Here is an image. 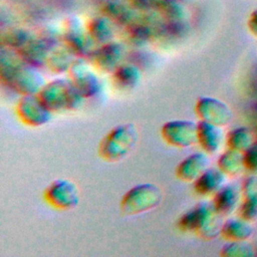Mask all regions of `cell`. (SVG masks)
I'll return each instance as SVG.
<instances>
[{
  "label": "cell",
  "mask_w": 257,
  "mask_h": 257,
  "mask_svg": "<svg viewBox=\"0 0 257 257\" xmlns=\"http://www.w3.org/2000/svg\"><path fill=\"white\" fill-rule=\"evenodd\" d=\"M0 78L3 84L21 95L38 94L46 83L37 67L25 62L15 50L7 47L1 49Z\"/></svg>",
  "instance_id": "obj_1"
},
{
  "label": "cell",
  "mask_w": 257,
  "mask_h": 257,
  "mask_svg": "<svg viewBox=\"0 0 257 257\" xmlns=\"http://www.w3.org/2000/svg\"><path fill=\"white\" fill-rule=\"evenodd\" d=\"M138 140L139 132L134 123L118 124L111 128L100 141L97 149L98 156L105 162H119L130 155Z\"/></svg>",
  "instance_id": "obj_2"
},
{
  "label": "cell",
  "mask_w": 257,
  "mask_h": 257,
  "mask_svg": "<svg viewBox=\"0 0 257 257\" xmlns=\"http://www.w3.org/2000/svg\"><path fill=\"white\" fill-rule=\"evenodd\" d=\"M178 227L183 232L195 233L203 239L214 238L220 229L218 212L211 204L199 203L180 217Z\"/></svg>",
  "instance_id": "obj_3"
},
{
  "label": "cell",
  "mask_w": 257,
  "mask_h": 257,
  "mask_svg": "<svg viewBox=\"0 0 257 257\" xmlns=\"http://www.w3.org/2000/svg\"><path fill=\"white\" fill-rule=\"evenodd\" d=\"M162 199L163 192L156 184H139L122 196L119 202V211L123 216L143 214L158 207Z\"/></svg>",
  "instance_id": "obj_4"
},
{
  "label": "cell",
  "mask_w": 257,
  "mask_h": 257,
  "mask_svg": "<svg viewBox=\"0 0 257 257\" xmlns=\"http://www.w3.org/2000/svg\"><path fill=\"white\" fill-rule=\"evenodd\" d=\"M47 204L57 210H71L75 208L80 200L76 185L66 179H57L51 182L43 192Z\"/></svg>",
  "instance_id": "obj_5"
},
{
  "label": "cell",
  "mask_w": 257,
  "mask_h": 257,
  "mask_svg": "<svg viewBox=\"0 0 257 257\" xmlns=\"http://www.w3.org/2000/svg\"><path fill=\"white\" fill-rule=\"evenodd\" d=\"M15 109L20 121L32 127L46 124L50 120L52 113L37 94L21 95L16 103Z\"/></svg>",
  "instance_id": "obj_6"
},
{
  "label": "cell",
  "mask_w": 257,
  "mask_h": 257,
  "mask_svg": "<svg viewBox=\"0 0 257 257\" xmlns=\"http://www.w3.org/2000/svg\"><path fill=\"white\" fill-rule=\"evenodd\" d=\"M163 140L175 148H188L198 143V123L188 119L171 120L161 128Z\"/></svg>",
  "instance_id": "obj_7"
},
{
  "label": "cell",
  "mask_w": 257,
  "mask_h": 257,
  "mask_svg": "<svg viewBox=\"0 0 257 257\" xmlns=\"http://www.w3.org/2000/svg\"><path fill=\"white\" fill-rule=\"evenodd\" d=\"M62 39L64 41V45L79 58H89L95 49V43L89 37L87 31H84L81 22L76 17H69L66 19Z\"/></svg>",
  "instance_id": "obj_8"
},
{
  "label": "cell",
  "mask_w": 257,
  "mask_h": 257,
  "mask_svg": "<svg viewBox=\"0 0 257 257\" xmlns=\"http://www.w3.org/2000/svg\"><path fill=\"white\" fill-rule=\"evenodd\" d=\"M68 74L72 84L85 98L95 96L101 89V81L97 74L80 58L73 61Z\"/></svg>",
  "instance_id": "obj_9"
},
{
  "label": "cell",
  "mask_w": 257,
  "mask_h": 257,
  "mask_svg": "<svg viewBox=\"0 0 257 257\" xmlns=\"http://www.w3.org/2000/svg\"><path fill=\"white\" fill-rule=\"evenodd\" d=\"M125 58L123 46L114 41L107 42L95 48L91 53L89 60L99 71L112 73Z\"/></svg>",
  "instance_id": "obj_10"
},
{
  "label": "cell",
  "mask_w": 257,
  "mask_h": 257,
  "mask_svg": "<svg viewBox=\"0 0 257 257\" xmlns=\"http://www.w3.org/2000/svg\"><path fill=\"white\" fill-rule=\"evenodd\" d=\"M72 82L66 78H55L46 82L38 96L46 107L52 112H57L66 109L67 96Z\"/></svg>",
  "instance_id": "obj_11"
},
{
  "label": "cell",
  "mask_w": 257,
  "mask_h": 257,
  "mask_svg": "<svg viewBox=\"0 0 257 257\" xmlns=\"http://www.w3.org/2000/svg\"><path fill=\"white\" fill-rule=\"evenodd\" d=\"M195 110L201 120L208 121L216 125L224 124L229 119V110L227 106L216 98H199L196 102Z\"/></svg>",
  "instance_id": "obj_12"
},
{
  "label": "cell",
  "mask_w": 257,
  "mask_h": 257,
  "mask_svg": "<svg viewBox=\"0 0 257 257\" xmlns=\"http://www.w3.org/2000/svg\"><path fill=\"white\" fill-rule=\"evenodd\" d=\"M53 49L54 48L48 43L36 35L32 36V38L21 48L16 50V52L25 62L39 67L46 65L47 58Z\"/></svg>",
  "instance_id": "obj_13"
},
{
  "label": "cell",
  "mask_w": 257,
  "mask_h": 257,
  "mask_svg": "<svg viewBox=\"0 0 257 257\" xmlns=\"http://www.w3.org/2000/svg\"><path fill=\"white\" fill-rule=\"evenodd\" d=\"M209 166V159L204 153H195L185 158L176 168V176L184 182H194Z\"/></svg>",
  "instance_id": "obj_14"
},
{
  "label": "cell",
  "mask_w": 257,
  "mask_h": 257,
  "mask_svg": "<svg viewBox=\"0 0 257 257\" xmlns=\"http://www.w3.org/2000/svg\"><path fill=\"white\" fill-rule=\"evenodd\" d=\"M111 74L113 84L125 90L135 88L142 78V70L131 62L121 63Z\"/></svg>",
  "instance_id": "obj_15"
},
{
  "label": "cell",
  "mask_w": 257,
  "mask_h": 257,
  "mask_svg": "<svg viewBox=\"0 0 257 257\" xmlns=\"http://www.w3.org/2000/svg\"><path fill=\"white\" fill-rule=\"evenodd\" d=\"M221 142V132L218 125L201 120L198 122V144L207 153L218 150Z\"/></svg>",
  "instance_id": "obj_16"
},
{
  "label": "cell",
  "mask_w": 257,
  "mask_h": 257,
  "mask_svg": "<svg viewBox=\"0 0 257 257\" xmlns=\"http://www.w3.org/2000/svg\"><path fill=\"white\" fill-rule=\"evenodd\" d=\"M224 176L221 171L207 169L197 180L194 181V190L201 196H207L218 192L223 184Z\"/></svg>",
  "instance_id": "obj_17"
},
{
  "label": "cell",
  "mask_w": 257,
  "mask_h": 257,
  "mask_svg": "<svg viewBox=\"0 0 257 257\" xmlns=\"http://www.w3.org/2000/svg\"><path fill=\"white\" fill-rule=\"evenodd\" d=\"M86 31L93 42L100 45L112 41L111 39L113 38L111 21L105 16L92 18L87 23Z\"/></svg>",
  "instance_id": "obj_18"
},
{
  "label": "cell",
  "mask_w": 257,
  "mask_h": 257,
  "mask_svg": "<svg viewBox=\"0 0 257 257\" xmlns=\"http://www.w3.org/2000/svg\"><path fill=\"white\" fill-rule=\"evenodd\" d=\"M74 53L65 45L56 46L49 54L46 66L53 73H63L68 72L71 64L75 60Z\"/></svg>",
  "instance_id": "obj_19"
},
{
  "label": "cell",
  "mask_w": 257,
  "mask_h": 257,
  "mask_svg": "<svg viewBox=\"0 0 257 257\" xmlns=\"http://www.w3.org/2000/svg\"><path fill=\"white\" fill-rule=\"evenodd\" d=\"M103 14L107 17L111 22H115L117 24L127 26L134 21L132 11L121 3L116 1H110L104 5L102 8Z\"/></svg>",
  "instance_id": "obj_20"
},
{
  "label": "cell",
  "mask_w": 257,
  "mask_h": 257,
  "mask_svg": "<svg viewBox=\"0 0 257 257\" xmlns=\"http://www.w3.org/2000/svg\"><path fill=\"white\" fill-rule=\"evenodd\" d=\"M32 36L33 35L27 30L11 28L2 34V45L16 51L25 43H27L32 38Z\"/></svg>",
  "instance_id": "obj_21"
},
{
  "label": "cell",
  "mask_w": 257,
  "mask_h": 257,
  "mask_svg": "<svg viewBox=\"0 0 257 257\" xmlns=\"http://www.w3.org/2000/svg\"><path fill=\"white\" fill-rule=\"evenodd\" d=\"M235 203V191L232 186H228L220 189L213 202V206L218 213L226 214L233 209Z\"/></svg>",
  "instance_id": "obj_22"
},
{
  "label": "cell",
  "mask_w": 257,
  "mask_h": 257,
  "mask_svg": "<svg viewBox=\"0 0 257 257\" xmlns=\"http://www.w3.org/2000/svg\"><path fill=\"white\" fill-rule=\"evenodd\" d=\"M127 62H131L137 65L141 70L146 69L153 63L152 55L146 51L141 50H133L130 53L125 54V58Z\"/></svg>",
  "instance_id": "obj_23"
},
{
  "label": "cell",
  "mask_w": 257,
  "mask_h": 257,
  "mask_svg": "<svg viewBox=\"0 0 257 257\" xmlns=\"http://www.w3.org/2000/svg\"><path fill=\"white\" fill-rule=\"evenodd\" d=\"M131 5L140 10H147L150 7L156 5L157 0H128Z\"/></svg>",
  "instance_id": "obj_24"
}]
</instances>
